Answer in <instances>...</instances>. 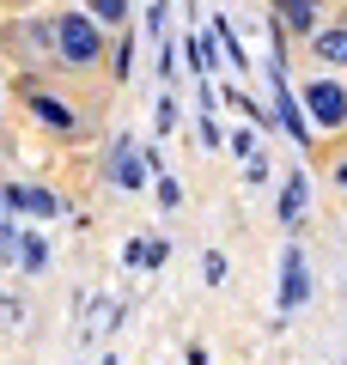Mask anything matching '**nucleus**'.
Returning <instances> with one entry per match:
<instances>
[{
	"label": "nucleus",
	"mask_w": 347,
	"mask_h": 365,
	"mask_svg": "<svg viewBox=\"0 0 347 365\" xmlns=\"http://www.w3.org/2000/svg\"><path fill=\"white\" fill-rule=\"evenodd\" d=\"M305 55L317 61V73H347V6L329 13V25L305 43Z\"/></svg>",
	"instance_id": "20e7f679"
},
{
	"label": "nucleus",
	"mask_w": 347,
	"mask_h": 365,
	"mask_svg": "<svg viewBox=\"0 0 347 365\" xmlns=\"http://www.w3.org/2000/svg\"><path fill=\"white\" fill-rule=\"evenodd\" d=\"M153 122H159V134H171V128H177V104H171V91H165V98H159Z\"/></svg>",
	"instance_id": "412c9836"
},
{
	"label": "nucleus",
	"mask_w": 347,
	"mask_h": 365,
	"mask_svg": "<svg viewBox=\"0 0 347 365\" xmlns=\"http://www.w3.org/2000/svg\"><path fill=\"white\" fill-rule=\"evenodd\" d=\"M244 177H250V182H256V189H262V182L274 177V165H268V153H256V158H250V165H244Z\"/></svg>",
	"instance_id": "4be33fe9"
},
{
	"label": "nucleus",
	"mask_w": 347,
	"mask_h": 365,
	"mask_svg": "<svg viewBox=\"0 0 347 365\" xmlns=\"http://www.w3.org/2000/svg\"><path fill=\"white\" fill-rule=\"evenodd\" d=\"M165 19H171V13H165V6H146V13H141V25H146V31H153V37H165Z\"/></svg>",
	"instance_id": "393cba45"
},
{
	"label": "nucleus",
	"mask_w": 347,
	"mask_h": 365,
	"mask_svg": "<svg viewBox=\"0 0 347 365\" xmlns=\"http://www.w3.org/2000/svg\"><path fill=\"white\" fill-rule=\"evenodd\" d=\"M110 182L129 195V189H146V158H141V146L129 140V134H116V146H110Z\"/></svg>",
	"instance_id": "0eeeda50"
},
{
	"label": "nucleus",
	"mask_w": 347,
	"mask_h": 365,
	"mask_svg": "<svg viewBox=\"0 0 347 365\" xmlns=\"http://www.w3.org/2000/svg\"><path fill=\"white\" fill-rule=\"evenodd\" d=\"M19 268H25V274L49 268V237H43V232H19Z\"/></svg>",
	"instance_id": "f8f14e48"
},
{
	"label": "nucleus",
	"mask_w": 347,
	"mask_h": 365,
	"mask_svg": "<svg viewBox=\"0 0 347 365\" xmlns=\"http://www.w3.org/2000/svg\"><path fill=\"white\" fill-rule=\"evenodd\" d=\"M201 280H207V287L226 280V256H219V250H207V256H201Z\"/></svg>",
	"instance_id": "a211bd4d"
},
{
	"label": "nucleus",
	"mask_w": 347,
	"mask_h": 365,
	"mask_svg": "<svg viewBox=\"0 0 347 365\" xmlns=\"http://www.w3.org/2000/svg\"><path fill=\"white\" fill-rule=\"evenodd\" d=\"M122 262H129V268L141 274V268H146V237H129V250H122Z\"/></svg>",
	"instance_id": "b1692460"
},
{
	"label": "nucleus",
	"mask_w": 347,
	"mask_h": 365,
	"mask_svg": "<svg viewBox=\"0 0 347 365\" xmlns=\"http://www.w3.org/2000/svg\"><path fill=\"white\" fill-rule=\"evenodd\" d=\"M341 140H347V134H341Z\"/></svg>",
	"instance_id": "bb28decb"
},
{
	"label": "nucleus",
	"mask_w": 347,
	"mask_h": 365,
	"mask_svg": "<svg viewBox=\"0 0 347 365\" xmlns=\"http://www.w3.org/2000/svg\"><path fill=\"white\" fill-rule=\"evenodd\" d=\"M86 19H91L98 31H122V25L134 19V6H129V0H91V6H86Z\"/></svg>",
	"instance_id": "9b49d317"
},
{
	"label": "nucleus",
	"mask_w": 347,
	"mask_h": 365,
	"mask_svg": "<svg viewBox=\"0 0 347 365\" xmlns=\"http://www.w3.org/2000/svg\"><path fill=\"white\" fill-rule=\"evenodd\" d=\"M153 195H159V207H165V213H177V207H183V182H177V177L165 170V177L153 182Z\"/></svg>",
	"instance_id": "dca6fc26"
},
{
	"label": "nucleus",
	"mask_w": 347,
	"mask_h": 365,
	"mask_svg": "<svg viewBox=\"0 0 347 365\" xmlns=\"http://www.w3.org/2000/svg\"><path fill=\"white\" fill-rule=\"evenodd\" d=\"M311 165L347 195V140H317V146H311Z\"/></svg>",
	"instance_id": "1a4fd4ad"
},
{
	"label": "nucleus",
	"mask_w": 347,
	"mask_h": 365,
	"mask_svg": "<svg viewBox=\"0 0 347 365\" xmlns=\"http://www.w3.org/2000/svg\"><path fill=\"white\" fill-rule=\"evenodd\" d=\"M19 104L31 110V116L43 122L49 134H61V140H74V134H86V122H79V110L67 104L61 91L43 86V73H19Z\"/></svg>",
	"instance_id": "7ed1b4c3"
},
{
	"label": "nucleus",
	"mask_w": 347,
	"mask_h": 365,
	"mask_svg": "<svg viewBox=\"0 0 347 365\" xmlns=\"http://www.w3.org/2000/svg\"><path fill=\"white\" fill-rule=\"evenodd\" d=\"M268 19L286 31V43H311L323 25H329V13H323L317 0H281V6H268Z\"/></svg>",
	"instance_id": "423d86ee"
},
{
	"label": "nucleus",
	"mask_w": 347,
	"mask_h": 365,
	"mask_svg": "<svg viewBox=\"0 0 347 365\" xmlns=\"http://www.w3.org/2000/svg\"><path fill=\"white\" fill-rule=\"evenodd\" d=\"M305 304H311V268H305V250L286 244L281 250V323L293 311H305Z\"/></svg>",
	"instance_id": "39448f33"
},
{
	"label": "nucleus",
	"mask_w": 347,
	"mask_h": 365,
	"mask_svg": "<svg viewBox=\"0 0 347 365\" xmlns=\"http://www.w3.org/2000/svg\"><path fill=\"white\" fill-rule=\"evenodd\" d=\"M305 201H311V177H305V170H286V182H281V225H286V232H298Z\"/></svg>",
	"instance_id": "6e6552de"
},
{
	"label": "nucleus",
	"mask_w": 347,
	"mask_h": 365,
	"mask_svg": "<svg viewBox=\"0 0 347 365\" xmlns=\"http://www.w3.org/2000/svg\"><path fill=\"white\" fill-rule=\"evenodd\" d=\"M189 365H213V359H207V347H189Z\"/></svg>",
	"instance_id": "a878e982"
},
{
	"label": "nucleus",
	"mask_w": 347,
	"mask_h": 365,
	"mask_svg": "<svg viewBox=\"0 0 347 365\" xmlns=\"http://www.w3.org/2000/svg\"><path fill=\"white\" fill-rule=\"evenodd\" d=\"M110 73L116 79L134 73V37H129V31H116V43H110Z\"/></svg>",
	"instance_id": "ddd939ff"
},
{
	"label": "nucleus",
	"mask_w": 347,
	"mask_h": 365,
	"mask_svg": "<svg viewBox=\"0 0 347 365\" xmlns=\"http://www.w3.org/2000/svg\"><path fill=\"white\" fill-rule=\"evenodd\" d=\"M49 67L55 73H74V79L110 67V37L86 19V6H61V13H55V61Z\"/></svg>",
	"instance_id": "f257e3e1"
},
{
	"label": "nucleus",
	"mask_w": 347,
	"mask_h": 365,
	"mask_svg": "<svg viewBox=\"0 0 347 365\" xmlns=\"http://www.w3.org/2000/svg\"><path fill=\"white\" fill-rule=\"evenodd\" d=\"M25 213H37V220H55V213H61V195H49V189L25 182Z\"/></svg>",
	"instance_id": "4468645a"
},
{
	"label": "nucleus",
	"mask_w": 347,
	"mask_h": 365,
	"mask_svg": "<svg viewBox=\"0 0 347 365\" xmlns=\"http://www.w3.org/2000/svg\"><path fill=\"white\" fill-rule=\"evenodd\" d=\"M195 134H201V146H207V153H213V146L226 140V134H219V122H213V116H201V122H195Z\"/></svg>",
	"instance_id": "5701e85b"
},
{
	"label": "nucleus",
	"mask_w": 347,
	"mask_h": 365,
	"mask_svg": "<svg viewBox=\"0 0 347 365\" xmlns=\"http://www.w3.org/2000/svg\"><path fill=\"white\" fill-rule=\"evenodd\" d=\"M226 146H231V153H238V158L250 165V158L262 153V134H256V128H238V134H226Z\"/></svg>",
	"instance_id": "f3484780"
},
{
	"label": "nucleus",
	"mask_w": 347,
	"mask_h": 365,
	"mask_svg": "<svg viewBox=\"0 0 347 365\" xmlns=\"http://www.w3.org/2000/svg\"><path fill=\"white\" fill-rule=\"evenodd\" d=\"M293 91H298V110H305L311 128L347 134V79L341 73H311L305 86H293Z\"/></svg>",
	"instance_id": "f03ea898"
},
{
	"label": "nucleus",
	"mask_w": 347,
	"mask_h": 365,
	"mask_svg": "<svg viewBox=\"0 0 347 365\" xmlns=\"http://www.w3.org/2000/svg\"><path fill=\"white\" fill-rule=\"evenodd\" d=\"M19 262V225H13V213H0V268H13Z\"/></svg>",
	"instance_id": "2eb2a0df"
},
{
	"label": "nucleus",
	"mask_w": 347,
	"mask_h": 365,
	"mask_svg": "<svg viewBox=\"0 0 347 365\" xmlns=\"http://www.w3.org/2000/svg\"><path fill=\"white\" fill-rule=\"evenodd\" d=\"M0 213H25V182H6L0 189Z\"/></svg>",
	"instance_id": "6ab92c4d"
},
{
	"label": "nucleus",
	"mask_w": 347,
	"mask_h": 365,
	"mask_svg": "<svg viewBox=\"0 0 347 365\" xmlns=\"http://www.w3.org/2000/svg\"><path fill=\"white\" fill-rule=\"evenodd\" d=\"M171 262V237H146V268H165Z\"/></svg>",
	"instance_id": "aec40b11"
},
{
	"label": "nucleus",
	"mask_w": 347,
	"mask_h": 365,
	"mask_svg": "<svg viewBox=\"0 0 347 365\" xmlns=\"http://www.w3.org/2000/svg\"><path fill=\"white\" fill-rule=\"evenodd\" d=\"M213 37H219V61H231L238 73H256V61H250V49L238 37H231V19L226 13H213Z\"/></svg>",
	"instance_id": "9d476101"
}]
</instances>
